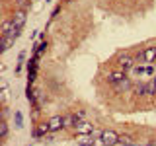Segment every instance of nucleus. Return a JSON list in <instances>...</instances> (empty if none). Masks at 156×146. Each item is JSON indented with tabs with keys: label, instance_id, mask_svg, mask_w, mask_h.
<instances>
[{
	"label": "nucleus",
	"instance_id": "f8f14e48",
	"mask_svg": "<svg viewBox=\"0 0 156 146\" xmlns=\"http://www.w3.org/2000/svg\"><path fill=\"white\" fill-rule=\"evenodd\" d=\"M47 133H51V130H49V123H43V125H39V129L33 130V138H41V136H45Z\"/></svg>",
	"mask_w": 156,
	"mask_h": 146
},
{
	"label": "nucleus",
	"instance_id": "9d476101",
	"mask_svg": "<svg viewBox=\"0 0 156 146\" xmlns=\"http://www.w3.org/2000/svg\"><path fill=\"white\" fill-rule=\"evenodd\" d=\"M78 144L80 146H94L96 144V138H94V134H78Z\"/></svg>",
	"mask_w": 156,
	"mask_h": 146
},
{
	"label": "nucleus",
	"instance_id": "423d86ee",
	"mask_svg": "<svg viewBox=\"0 0 156 146\" xmlns=\"http://www.w3.org/2000/svg\"><path fill=\"white\" fill-rule=\"evenodd\" d=\"M117 64H119V68H121V70H133V68L136 66V61H135V57H121L119 58V62H117Z\"/></svg>",
	"mask_w": 156,
	"mask_h": 146
},
{
	"label": "nucleus",
	"instance_id": "dca6fc26",
	"mask_svg": "<svg viewBox=\"0 0 156 146\" xmlns=\"http://www.w3.org/2000/svg\"><path fill=\"white\" fill-rule=\"evenodd\" d=\"M119 144L121 146H136V142H135V140L133 138H131V136H119Z\"/></svg>",
	"mask_w": 156,
	"mask_h": 146
},
{
	"label": "nucleus",
	"instance_id": "4468645a",
	"mask_svg": "<svg viewBox=\"0 0 156 146\" xmlns=\"http://www.w3.org/2000/svg\"><path fill=\"white\" fill-rule=\"evenodd\" d=\"M47 41H41V43H39V45L35 47V55H33V57H35V58H41L43 55H45V51H47Z\"/></svg>",
	"mask_w": 156,
	"mask_h": 146
},
{
	"label": "nucleus",
	"instance_id": "b1692460",
	"mask_svg": "<svg viewBox=\"0 0 156 146\" xmlns=\"http://www.w3.org/2000/svg\"><path fill=\"white\" fill-rule=\"evenodd\" d=\"M154 66H156V62H154Z\"/></svg>",
	"mask_w": 156,
	"mask_h": 146
},
{
	"label": "nucleus",
	"instance_id": "6e6552de",
	"mask_svg": "<svg viewBox=\"0 0 156 146\" xmlns=\"http://www.w3.org/2000/svg\"><path fill=\"white\" fill-rule=\"evenodd\" d=\"M14 41H16V37H12V35H4V37H0V51L6 53L8 49L14 45Z\"/></svg>",
	"mask_w": 156,
	"mask_h": 146
},
{
	"label": "nucleus",
	"instance_id": "aec40b11",
	"mask_svg": "<svg viewBox=\"0 0 156 146\" xmlns=\"http://www.w3.org/2000/svg\"><path fill=\"white\" fill-rule=\"evenodd\" d=\"M135 94L146 96V84H136V86H135Z\"/></svg>",
	"mask_w": 156,
	"mask_h": 146
},
{
	"label": "nucleus",
	"instance_id": "5701e85b",
	"mask_svg": "<svg viewBox=\"0 0 156 146\" xmlns=\"http://www.w3.org/2000/svg\"><path fill=\"white\" fill-rule=\"evenodd\" d=\"M152 80H154V82H156V74H154V78H152Z\"/></svg>",
	"mask_w": 156,
	"mask_h": 146
},
{
	"label": "nucleus",
	"instance_id": "4be33fe9",
	"mask_svg": "<svg viewBox=\"0 0 156 146\" xmlns=\"http://www.w3.org/2000/svg\"><path fill=\"white\" fill-rule=\"evenodd\" d=\"M23 61H26V53H20V57H18V68H16V72L22 70V64H23Z\"/></svg>",
	"mask_w": 156,
	"mask_h": 146
},
{
	"label": "nucleus",
	"instance_id": "ddd939ff",
	"mask_svg": "<svg viewBox=\"0 0 156 146\" xmlns=\"http://www.w3.org/2000/svg\"><path fill=\"white\" fill-rule=\"evenodd\" d=\"M10 31H12V19H4L2 26H0V37L10 35Z\"/></svg>",
	"mask_w": 156,
	"mask_h": 146
},
{
	"label": "nucleus",
	"instance_id": "1a4fd4ad",
	"mask_svg": "<svg viewBox=\"0 0 156 146\" xmlns=\"http://www.w3.org/2000/svg\"><path fill=\"white\" fill-rule=\"evenodd\" d=\"M123 78H127V72H125V70H117V72H113V74L107 76V82L115 86V84H119V82L123 80Z\"/></svg>",
	"mask_w": 156,
	"mask_h": 146
},
{
	"label": "nucleus",
	"instance_id": "f3484780",
	"mask_svg": "<svg viewBox=\"0 0 156 146\" xmlns=\"http://www.w3.org/2000/svg\"><path fill=\"white\" fill-rule=\"evenodd\" d=\"M14 125H16L18 129H22V127H23V115H22V111H16V113H14Z\"/></svg>",
	"mask_w": 156,
	"mask_h": 146
},
{
	"label": "nucleus",
	"instance_id": "6ab92c4d",
	"mask_svg": "<svg viewBox=\"0 0 156 146\" xmlns=\"http://www.w3.org/2000/svg\"><path fill=\"white\" fill-rule=\"evenodd\" d=\"M6 136H8V125H6V121H0V138H6Z\"/></svg>",
	"mask_w": 156,
	"mask_h": 146
},
{
	"label": "nucleus",
	"instance_id": "20e7f679",
	"mask_svg": "<svg viewBox=\"0 0 156 146\" xmlns=\"http://www.w3.org/2000/svg\"><path fill=\"white\" fill-rule=\"evenodd\" d=\"M27 19V10H16L12 16V27H23Z\"/></svg>",
	"mask_w": 156,
	"mask_h": 146
},
{
	"label": "nucleus",
	"instance_id": "2eb2a0df",
	"mask_svg": "<svg viewBox=\"0 0 156 146\" xmlns=\"http://www.w3.org/2000/svg\"><path fill=\"white\" fill-rule=\"evenodd\" d=\"M129 88H131V80H129V78H123L119 84H115V90L117 92H127Z\"/></svg>",
	"mask_w": 156,
	"mask_h": 146
},
{
	"label": "nucleus",
	"instance_id": "39448f33",
	"mask_svg": "<svg viewBox=\"0 0 156 146\" xmlns=\"http://www.w3.org/2000/svg\"><path fill=\"white\" fill-rule=\"evenodd\" d=\"M47 123H49V130H51V133H57V130L65 129V117L55 115V117H51Z\"/></svg>",
	"mask_w": 156,
	"mask_h": 146
},
{
	"label": "nucleus",
	"instance_id": "0eeeda50",
	"mask_svg": "<svg viewBox=\"0 0 156 146\" xmlns=\"http://www.w3.org/2000/svg\"><path fill=\"white\" fill-rule=\"evenodd\" d=\"M76 134H94V125L88 123V121H80L76 127H74Z\"/></svg>",
	"mask_w": 156,
	"mask_h": 146
},
{
	"label": "nucleus",
	"instance_id": "7ed1b4c3",
	"mask_svg": "<svg viewBox=\"0 0 156 146\" xmlns=\"http://www.w3.org/2000/svg\"><path fill=\"white\" fill-rule=\"evenodd\" d=\"M37 61L39 58H29L27 62V86H31L33 82H35V76H37Z\"/></svg>",
	"mask_w": 156,
	"mask_h": 146
},
{
	"label": "nucleus",
	"instance_id": "f257e3e1",
	"mask_svg": "<svg viewBox=\"0 0 156 146\" xmlns=\"http://www.w3.org/2000/svg\"><path fill=\"white\" fill-rule=\"evenodd\" d=\"M100 142L104 146H115V144H119V134H117L115 130H111V129L101 130L100 133Z\"/></svg>",
	"mask_w": 156,
	"mask_h": 146
},
{
	"label": "nucleus",
	"instance_id": "f03ea898",
	"mask_svg": "<svg viewBox=\"0 0 156 146\" xmlns=\"http://www.w3.org/2000/svg\"><path fill=\"white\" fill-rule=\"evenodd\" d=\"M133 74L139 78H154V64H136Z\"/></svg>",
	"mask_w": 156,
	"mask_h": 146
},
{
	"label": "nucleus",
	"instance_id": "a211bd4d",
	"mask_svg": "<svg viewBox=\"0 0 156 146\" xmlns=\"http://www.w3.org/2000/svg\"><path fill=\"white\" fill-rule=\"evenodd\" d=\"M154 94H156V82L148 80L146 82V96H154Z\"/></svg>",
	"mask_w": 156,
	"mask_h": 146
},
{
	"label": "nucleus",
	"instance_id": "9b49d317",
	"mask_svg": "<svg viewBox=\"0 0 156 146\" xmlns=\"http://www.w3.org/2000/svg\"><path fill=\"white\" fill-rule=\"evenodd\" d=\"M144 62L146 64H154L156 62V47H146L144 49Z\"/></svg>",
	"mask_w": 156,
	"mask_h": 146
},
{
	"label": "nucleus",
	"instance_id": "412c9836",
	"mask_svg": "<svg viewBox=\"0 0 156 146\" xmlns=\"http://www.w3.org/2000/svg\"><path fill=\"white\" fill-rule=\"evenodd\" d=\"M31 6V0H18V10H27Z\"/></svg>",
	"mask_w": 156,
	"mask_h": 146
}]
</instances>
